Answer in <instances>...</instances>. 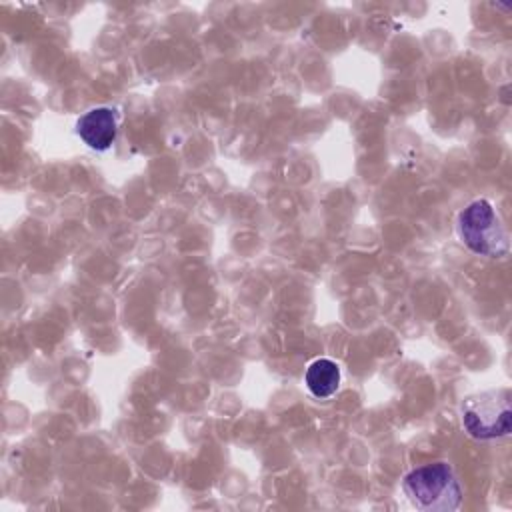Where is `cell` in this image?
Returning <instances> with one entry per match:
<instances>
[{"mask_svg":"<svg viewBox=\"0 0 512 512\" xmlns=\"http://www.w3.org/2000/svg\"><path fill=\"white\" fill-rule=\"evenodd\" d=\"M462 426L476 440H494L512 430L510 390L498 388L480 392L462 402Z\"/></svg>","mask_w":512,"mask_h":512,"instance_id":"cell-3","label":"cell"},{"mask_svg":"<svg viewBox=\"0 0 512 512\" xmlns=\"http://www.w3.org/2000/svg\"><path fill=\"white\" fill-rule=\"evenodd\" d=\"M404 494L422 512H452L462 504V486L448 462H432L410 470Z\"/></svg>","mask_w":512,"mask_h":512,"instance_id":"cell-1","label":"cell"},{"mask_svg":"<svg viewBox=\"0 0 512 512\" xmlns=\"http://www.w3.org/2000/svg\"><path fill=\"white\" fill-rule=\"evenodd\" d=\"M304 384L312 396L324 400L338 392L340 388V368L330 358H316L308 364L304 374Z\"/></svg>","mask_w":512,"mask_h":512,"instance_id":"cell-5","label":"cell"},{"mask_svg":"<svg viewBox=\"0 0 512 512\" xmlns=\"http://www.w3.org/2000/svg\"><path fill=\"white\" fill-rule=\"evenodd\" d=\"M460 242L484 258H504L510 252V236L492 202L478 198L466 204L456 218Z\"/></svg>","mask_w":512,"mask_h":512,"instance_id":"cell-2","label":"cell"},{"mask_svg":"<svg viewBox=\"0 0 512 512\" xmlns=\"http://www.w3.org/2000/svg\"><path fill=\"white\" fill-rule=\"evenodd\" d=\"M118 126H120V114L116 108L96 106L78 118L76 134L88 148L104 152L116 142Z\"/></svg>","mask_w":512,"mask_h":512,"instance_id":"cell-4","label":"cell"}]
</instances>
